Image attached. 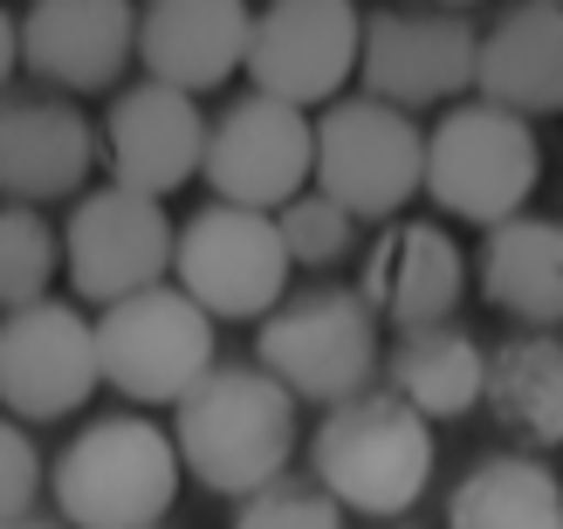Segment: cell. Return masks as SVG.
Segmentation results:
<instances>
[{
  "instance_id": "29",
  "label": "cell",
  "mask_w": 563,
  "mask_h": 529,
  "mask_svg": "<svg viewBox=\"0 0 563 529\" xmlns=\"http://www.w3.org/2000/svg\"><path fill=\"white\" fill-rule=\"evenodd\" d=\"M0 529H63V522H35V516H27V522H0Z\"/></svg>"
},
{
  "instance_id": "24",
  "label": "cell",
  "mask_w": 563,
  "mask_h": 529,
  "mask_svg": "<svg viewBox=\"0 0 563 529\" xmlns=\"http://www.w3.org/2000/svg\"><path fill=\"white\" fill-rule=\"evenodd\" d=\"M55 255L63 241L42 220V207H0V302L8 310H35L48 302V283H55Z\"/></svg>"
},
{
  "instance_id": "27",
  "label": "cell",
  "mask_w": 563,
  "mask_h": 529,
  "mask_svg": "<svg viewBox=\"0 0 563 529\" xmlns=\"http://www.w3.org/2000/svg\"><path fill=\"white\" fill-rule=\"evenodd\" d=\"M42 454H35V440H27L21 420L0 427V522H27L35 516V495H42Z\"/></svg>"
},
{
  "instance_id": "20",
  "label": "cell",
  "mask_w": 563,
  "mask_h": 529,
  "mask_svg": "<svg viewBox=\"0 0 563 529\" xmlns=\"http://www.w3.org/2000/svg\"><path fill=\"white\" fill-rule=\"evenodd\" d=\"M474 283L522 330H556L563 323V220H543V213L501 220L474 255Z\"/></svg>"
},
{
  "instance_id": "13",
  "label": "cell",
  "mask_w": 563,
  "mask_h": 529,
  "mask_svg": "<svg viewBox=\"0 0 563 529\" xmlns=\"http://www.w3.org/2000/svg\"><path fill=\"white\" fill-rule=\"evenodd\" d=\"M364 97L399 103V110H433L454 103L482 82V27L467 14L440 8H378L364 21Z\"/></svg>"
},
{
  "instance_id": "30",
  "label": "cell",
  "mask_w": 563,
  "mask_h": 529,
  "mask_svg": "<svg viewBox=\"0 0 563 529\" xmlns=\"http://www.w3.org/2000/svg\"><path fill=\"white\" fill-rule=\"evenodd\" d=\"M543 8H563V0H543Z\"/></svg>"
},
{
  "instance_id": "15",
  "label": "cell",
  "mask_w": 563,
  "mask_h": 529,
  "mask_svg": "<svg viewBox=\"0 0 563 529\" xmlns=\"http://www.w3.org/2000/svg\"><path fill=\"white\" fill-rule=\"evenodd\" d=\"M21 27V76L69 97L110 90L137 55V0H27Z\"/></svg>"
},
{
  "instance_id": "9",
  "label": "cell",
  "mask_w": 563,
  "mask_h": 529,
  "mask_svg": "<svg viewBox=\"0 0 563 529\" xmlns=\"http://www.w3.org/2000/svg\"><path fill=\"white\" fill-rule=\"evenodd\" d=\"M63 268H69L76 302L110 310L124 296L158 289L165 268H179V228L165 220V200L97 186L76 200L69 228H63Z\"/></svg>"
},
{
  "instance_id": "14",
  "label": "cell",
  "mask_w": 563,
  "mask_h": 529,
  "mask_svg": "<svg viewBox=\"0 0 563 529\" xmlns=\"http://www.w3.org/2000/svg\"><path fill=\"white\" fill-rule=\"evenodd\" d=\"M207 137L213 118H200V103L173 82H131L110 97L103 118V165L110 186L145 192V200H173L179 186L207 179Z\"/></svg>"
},
{
  "instance_id": "16",
  "label": "cell",
  "mask_w": 563,
  "mask_h": 529,
  "mask_svg": "<svg viewBox=\"0 0 563 529\" xmlns=\"http://www.w3.org/2000/svg\"><path fill=\"white\" fill-rule=\"evenodd\" d=\"M103 158V131L55 90H14L0 103V192L14 207L76 200Z\"/></svg>"
},
{
  "instance_id": "19",
  "label": "cell",
  "mask_w": 563,
  "mask_h": 529,
  "mask_svg": "<svg viewBox=\"0 0 563 529\" xmlns=\"http://www.w3.org/2000/svg\"><path fill=\"white\" fill-rule=\"evenodd\" d=\"M474 97L516 110V118H563V8L516 0L509 14H495V27H482Z\"/></svg>"
},
{
  "instance_id": "17",
  "label": "cell",
  "mask_w": 563,
  "mask_h": 529,
  "mask_svg": "<svg viewBox=\"0 0 563 529\" xmlns=\"http://www.w3.org/2000/svg\"><path fill=\"white\" fill-rule=\"evenodd\" d=\"M255 8L247 0H137V69L200 97L247 69Z\"/></svg>"
},
{
  "instance_id": "23",
  "label": "cell",
  "mask_w": 563,
  "mask_h": 529,
  "mask_svg": "<svg viewBox=\"0 0 563 529\" xmlns=\"http://www.w3.org/2000/svg\"><path fill=\"white\" fill-rule=\"evenodd\" d=\"M446 529H563V482L543 454H482L446 495Z\"/></svg>"
},
{
  "instance_id": "25",
  "label": "cell",
  "mask_w": 563,
  "mask_h": 529,
  "mask_svg": "<svg viewBox=\"0 0 563 529\" xmlns=\"http://www.w3.org/2000/svg\"><path fill=\"white\" fill-rule=\"evenodd\" d=\"M275 228H282V241H289V262L296 268H336L357 247V228L364 220L351 213V207H336L330 192H317L309 186L302 200H289L275 213Z\"/></svg>"
},
{
  "instance_id": "11",
  "label": "cell",
  "mask_w": 563,
  "mask_h": 529,
  "mask_svg": "<svg viewBox=\"0 0 563 529\" xmlns=\"http://www.w3.org/2000/svg\"><path fill=\"white\" fill-rule=\"evenodd\" d=\"M103 385V344L97 323L76 302H35V310L0 317V406L21 427L69 420Z\"/></svg>"
},
{
  "instance_id": "5",
  "label": "cell",
  "mask_w": 563,
  "mask_h": 529,
  "mask_svg": "<svg viewBox=\"0 0 563 529\" xmlns=\"http://www.w3.org/2000/svg\"><path fill=\"white\" fill-rule=\"evenodd\" d=\"M378 310L364 289H296L255 330V365L275 372L296 399H317L323 412L364 399L378 378Z\"/></svg>"
},
{
  "instance_id": "31",
  "label": "cell",
  "mask_w": 563,
  "mask_h": 529,
  "mask_svg": "<svg viewBox=\"0 0 563 529\" xmlns=\"http://www.w3.org/2000/svg\"><path fill=\"white\" fill-rule=\"evenodd\" d=\"M391 529H399V522H391Z\"/></svg>"
},
{
  "instance_id": "7",
  "label": "cell",
  "mask_w": 563,
  "mask_h": 529,
  "mask_svg": "<svg viewBox=\"0 0 563 529\" xmlns=\"http://www.w3.org/2000/svg\"><path fill=\"white\" fill-rule=\"evenodd\" d=\"M317 192L357 220H385L427 192V131L378 97H336L317 118Z\"/></svg>"
},
{
  "instance_id": "26",
  "label": "cell",
  "mask_w": 563,
  "mask_h": 529,
  "mask_svg": "<svg viewBox=\"0 0 563 529\" xmlns=\"http://www.w3.org/2000/svg\"><path fill=\"white\" fill-rule=\"evenodd\" d=\"M344 503L323 482H275L234 509V529H344Z\"/></svg>"
},
{
  "instance_id": "18",
  "label": "cell",
  "mask_w": 563,
  "mask_h": 529,
  "mask_svg": "<svg viewBox=\"0 0 563 529\" xmlns=\"http://www.w3.org/2000/svg\"><path fill=\"white\" fill-rule=\"evenodd\" d=\"M357 289L399 338L406 330H433V323H454L461 296H467V255L433 220H391L372 241V255H364Z\"/></svg>"
},
{
  "instance_id": "3",
  "label": "cell",
  "mask_w": 563,
  "mask_h": 529,
  "mask_svg": "<svg viewBox=\"0 0 563 529\" xmlns=\"http://www.w3.org/2000/svg\"><path fill=\"white\" fill-rule=\"evenodd\" d=\"M186 454L145 412H103L55 461V509L69 529H165Z\"/></svg>"
},
{
  "instance_id": "28",
  "label": "cell",
  "mask_w": 563,
  "mask_h": 529,
  "mask_svg": "<svg viewBox=\"0 0 563 529\" xmlns=\"http://www.w3.org/2000/svg\"><path fill=\"white\" fill-rule=\"evenodd\" d=\"M440 14H461V8H482V0H433Z\"/></svg>"
},
{
  "instance_id": "4",
  "label": "cell",
  "mask_w": 563,
  "mask_h": 529,
  "mask_svg": "<svg viewBox=\"0 0 563 529\" xmlns=\"http://www.w3.org/2000/svg\"><path fill=\"white\" fill-rule=\"evenodd\" d=\"M543 179V145L537 124L501 110L488 97L454 103L446 118L427 131V200L446 220L495 234L501 220L529 213V192Z\"/></svg>"
},
{
  "instance_id": "1",
  "label": "cell",
  "mask_w": 563,
  "mask_h": 529,
  "mask_svg": "<svg viewBox=\"0 0 563 529\" xmlns=\"http://www.w3.org/2000/svg\"><path fill=\"white\" fill-rule=\"evenodd\" d=\"M296 393L262 365H213L192 393L173 406V440L186 454V475L213 495H262L289 482L296 461Z\"/></svg>"
},
{
  "instance_id": "12",
  "label": "cell",
  "mask_w": 563,
  "mask_h": 529,
  "mask_svg": "<svg viewBox=\"0 0 563 529\" xmlns=\"http://www.w3.org/2000/svg\"><path fill=\"white\" fill-rule=\"evenodd\" d=\"M364 21L372 14L357 0H268L247 48L255 90L296 110H330L336 90L364 69Z\"/></svg>"
},
{
  "instance_id": "10",
  "label": "cell",
  "mask_w": 563,
  "mask_h": 529,
  "mask_svg": "<svg viewBox=\"0 0 563 529\" xmlns=\"http://www.w3.org/2000/svg\"><path fill=\"white\" fill-rule=\"evenodd\" d=\"M207 186L228 207L282 213L317 186V118L262 90L234 97L207 137Z\"/></svg>"
},
{
  "instance_id": "8",
  "label": "cell",
  "mask_w": 563,
  "mask_h": 529,
  "mask_svg": "<svg viewBox=\"0 0 563 529\" xmlns=\"http://www.w3.org/2000/svg\"><path fill=\"white\" fill-rule=\"evenodd\" d=\"M103 344V385L131 406H179L220 357H213V317L179 283L124 296L97 317Z\"/></svg>"
},
{
  "instance_id": "21",
  "label": "cell",
  "mask_w": 563,
  "mask_h": 529,
  "mask_svg": "<svg viewBox=\"0 0 563 529\" xmlns=\"http://www.w3.org/2000/svg\"><path fill=\"white\" fill-rule=\"evenodd\" d=\"M488 365L495 351H482V338L461 323H433V330H406L391 344V393H399L412 412H427L433 427L467 420L474 406H488Z\"/></svg>"
},
{
  "instance_id": "2",
  "label": "cell",
  "mask_w": 563,
  "mask_h": 529,
  "mask_svg": "<svg viewBox=\"0 0 563 529\" xmlns=\"http://www.w3.org/2000/svg\"><path fill=\"white\" fill-rule=\"evenodd\" d=\"M309 467L351 516H372L391 529L433 488V420L412 412L391 385L344 399L309 433Z\"/></svg>"
},
{
  "instance_id": "22",
  "label": "cell",
  "mask_w": 563,
  "mask_h": 529,
  "mask_svg": "<svg viewBox=\"0 0 563 529\" xmlns=\"http://www.w3.org/2000/svg\"><path fill=\"white\" fill-rule=\"evenodd\" d=\"M488 412H495V427L509 433L522 454L563 448V338H550V330H522V338L495 344Z\"/></svg>"
},
{
  "instance_id": "6",
  "label": "cell",
  "mask_w": 563,
  "mask_h": 529,
  "mask_svg": "<svg viewBox=\"0 0 563 529\" xmlns=\"http://www.w3.org/2000/svg\"><path fill=\"white\" fill-rule=\"evenodd\" d=\"M289 241H282L275 213L255 207H228L207 200L200 213L179 228V268L173 283L200 302L213 323H268L289 302Z\"/></svg>"
}]
</instances>
